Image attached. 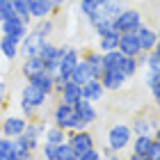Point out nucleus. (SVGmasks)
Returning <instances> with one entry per match:
<instances>
[{
	"instance_id": "49530a36",
	"label": "nucleus",
	"mask_w": 160,
	"mask_h": 160,
	"mask_svg": "<svg viewBox=\"0 0 160 160\" xmlns=\"http://www.w3.org/2000/svg\"><path fill=\"white\" fill-rule=\"evenodd\" d=\"M128 160H149L147 156H135V153H128Z\"/></svg>"
},
{
	"instance_id": "20e7f679",
	"label": "nucleus",
	"mask_w": 160,
	"mask_h": 160,
	"mask_svg": "<svg viewBox=\"0 0 160 160\" xmlns=\"http://www.w3.org/2000/svg\"><path fill=\"white\" fill-rule=\"evenodd\" d=\"M28 32H30V25H28L21 16H16V14L0 23V34L14 37V39H18V41H23V39L28 37Z\"/></svg>"
},
{
	"instance_id": "dca6fc26",
	"label": "nucleus",
	"mask_w": 160,
	"mask_h": 160,
	"mask_svg": "<svg viewBox=\"0 0 160 160\" xmlns=\"http://www.w3.org/2000/svg\"><path fill=\"white\" fill-rule=\"evenodd\" d=\"M103 96H105V89H103V85H101L98 78H92L87 85H82V98L85 101H89V103H98Z\"/></svg>"
},
{
	"instance_id": "0eeeda50",
	"label": "nucleus",
	"mask_w": 160,
	"mask_h": 160,
	"mask_svg": "<svg viewBox=\"0 0 160 160\" xmlns=\"http://www.w3.org/2000/svg\"><path fill=\"white\" fill-rule=\"evenodd\" d=\"M128 126L133 130V135H153V130L160 128V121H158L156 114L153 117H149V114H135Z\"/></svg>"
},
{
	"instance_id": "2f4dec72",
	"label": "nucleus",
	"mask_w": 160,
	"mask_h": 160,
	"mask_svg": "<svg viewBox=\"0 0 160 160\" xmlns=\"http://www.w3.org/2000/svg\"><path fill=\"white\" fill-rule=\"evenodd\" d=\"M71 158H76L73 149H71V144H69V142L57 144V160H71Z\"/></svg>"
},
{
	"instance_id": "37998d69",
	"label": "nucleus",
	"mask_w": 160,
	"mask_h": 160,
	"mask_svg": "<svg viewBox=\"0 0 160 160\" xmlns=\"http://www.w3.org/2000/svg\"><path fill=\"white\" fill-rule=\"evenodd\" d=\"M135 60H137V67H140V69H144V67H147V60H149V53H144V50H142V53L137 55Z\"/></svg>"
},
{
	"instance_id": "5fc2aeb1",
	"label": "nucleus",
	"mask_w": 160,
	"mask_h": 160,
	"mask_svg": "<svg viewBox=\"0 0 160 160\" xmlns=\"http://www.w3.org/2000/svg\"><path fill=\"white\" fill-rule=\"evenodd\" d=\"M71 160H78V158H71Z\"/></svg>"
},
{
	"instance_id": "f704fd0d",
	"label": "nucleus",
	"mask_w": 160,
	"mask_h": 160,
	"mask_svg": "<svg viewBox=\"0 0 160 160\" xmlns=\"http://www.w3.org/2000/svg\"><path fill=\"white\" fill-rule=\"evenodd\" d=\"M89 126H87V123L82 121V117H80V114L73 110V117H71V123H69V130H73V133H80V130H87Z\"/></svg>"
},
{
	"instance_id": "ddd939ff",
	"label": "nucleus",
	"mask_w": 160,
	"mask_h": 160,
	"mask_svg": "<svg viewBox=\"0 0 160 160\" xmlns=\"http://www.w3.org/2000/svg\"><path fill=\"white\" fill-rule=\"evenodd\" d=\"M101 85H103L105 92H119L123 85H126V76L121 71H103V76L98 78Z\"/></svg>"
},
{
	"instance_id": "412c9836",
	"label": "nucleus",
	"mask_w": 160,
	"mask_h": 160,
	"mask_svg": "<svg viewBox=\"0 0 160 160\" xmlns=\"http://www.w3.org/2000/svg\"><path fill=\"white\" fill-rule=\"evenodd\" d=\"M94 76H92V71H89V67H87V62L85 60H80L78 64H76V69L71 71V76H69V82H76V85H87L92 80Z\"/></svg>"
},
{
	"instance_id": "423d86ee",
	"label": "nucleus",
	"mask_w": 160,
	"mask_h": 160,
	"mask_svg": "<svg viewBox=\"0 0 160 160\" xmlns=\"http://www.w3.org/2000/svg\"><path fill=\"white\" fill-rule=\"evenodd\" d=\"M25 126H28V119L23 114H7L0 123V135L5 137H12V140H16L18 135L25 133Z\"/></svg>"
},
{
	"instance_id": "9d476101",
	"label": "nucleus",
	"mask_w": 160,
	"mask_h": 160,
	"mask_svg": "<svg viewBox=\"0 0 160 160\" xmlns=\"http://www.w3.org/2000/svg\"><path fill=\"white\" fill-rule=\"evenodd\" d=\"M117 50H119L121 55H126V57H137V55L142 53L140 41H137V34H135V32H123L121 37H119Z\"/></svg>"
},
{
	"instance_id": "f8f14e48",
	"label": "nucleus",
	"mask_w": 160,
	"mask_h": 160,
	"mask_svg": "<svg viewBox=\"0 0 160 160\" xmlns=\"http://www.w3.org/2000/svg\"><path fill=\"white\" fill-rule=\"evenodd\" d=\"M87 21H89L92 30L96 32L98 37H105V34H110V32L117 30V28H114V21H112V18H108V16H103L101 12H96L94 16H89ZM117 32H119V30H117Z\"/></svg>"
},
{
	"instance_id": "b1692460",
	"label": "nucleus",
	"mask_w": 160,
	"mask_h": 160,
	"mask_svg": "<svg viewBox=\"0 0 160 160\" xmlns=\"http://www.w3.org/2000/svg\"><path fill=\"white\" fill-rule=\"evenodd\" d=\"M130 144H133V153L135 156H147L149 149L153 147V135H135Z\"/></svg>"
},
{
	"instance_id": "cd10ccee",
	"label": "nucleus",
	"mask_w": 160,
	"mask_h": 160,
	"mask_svg": "<svg viewBox=\"0 0 160 160\" xmlns=\"http://www.w3.org/2000/svg\"><path fill=\"white\" fill-rule=\"evenodd\" d=\"M30 5L32 0H14V12H16V16H21L25 21L28 25L32 28V16H30Z\"/></svg>"
},
{
	"instance_id": "c03bdc74",
	"label": "nucleus",
	"mask_w": 160,
	"mask_h": 160,
	"mask_svg": "<svg viewBox=\"0 0 160 160\" xmlns=\"http://www.w3.org/2000/svg\"><path fill=\"white\" fill-rule=\"evenodd\" d=\"M50 5H53V9L55 12H60L64 5H67V0H50Z\"/></svg>"
},
{
	"instance_id": "58836bf2",
	"label": "nucleus",
	"mask_w": 160,
	"mask_h": 160,
	"mask_svg": "<svg viewBox=\"0 0 160 160\" xmlns=\"http://www.w3.org/2000/svg\"><path fill=\"white\" fill-rule=\"evenodd\" d=\"M78 160H103V156H101V151H98V149H89L87 153L78 156Z\"/></svg>"
},
{
	"instance_id": "393cba45",
	"label": "nucleus",
	"mask_w": 160,
	"mask_h": 160,
	"mask_svg": "<svg viewBox=\"0 0 160 160\" xmlns=\"http://www.w3.org/2000/svg\"><path fill=\"white\" fill-rule=\"evenodd\" d=\"M119 37H121V32H110V34H105V37H98V53H110V50H117L119 46Z\"/></svg>"
},
{
	"instance_id": "79ce46f5",
	"label": "nucleus",
	"mask_w": 160,
	"mask_h": 160,
	"mask_svg": "<svg viewBox=\"0 0 160 160\" xmlns=\"http://www.w3.org/2000/svg\"><path fill=\"white\" fill-rule=\"evenodd\" d=\"M151 98H153V103H156V108L160 110V80H158V85L151 89Z\"/></svg>"
},
{
	"instance_id": "bb28decb",
	"label": "nucleus",
	"mask_w": 160,
	"mask_h": 160,
	"mask_svg": "<svg viewBox=\"0 0 160 160\" xmlns=\"http://www.w3.org/2000/svg\"><path fill=\"white\" fill-rule=\"evenodd\" d=\"M43 142H48V144H62V142H67V130H62L60 126H48L46 133H43Z\"/></svg>"
},
{
	"instance_id": "8fccbe9b",
	"label": "nucleus",
	"mask_w": 160,
	"mask_h": 160,
	"mask_svg": "<svg viewBox=\"0 0 160 160\" xmlns=\"http://www.w3.org/2000/svg\"><path fill=\"white\" fill-rule=\"evenodd\" d=\"M105 160H121V156H119V153H112V156H108Z\"/></svg>"
},
{
	"instance_id": "a878e982",
	"label": "nucleus",
	"mask_w": 160,
	"mask_h": 160,
	"mask_svg": "<svg viewBox=\"0 0 160 160\" xmlns=\"http://www.w3.org/2000/svg\"><path fill=\"white\" fill-rule=\"evenodd\" d=\"M123 62V55L119 50H110V53H103V69L105 71H119Z\"/></svg>"
},
{
	"instance_id": "4be33fe9",
	"label": "nucleus",
	"mask_w": 160,
	"mask_h": 160,
	"mask_svg": "<svg viewBox=\"0 0 160 160\" xmlns=\"http://www.w3.org/2000/svg\"><path fill=\"white\" fill-rule=\"evenodd\" d=\"M28 82H32L34 87H39L41 92H46L48 96H55V78L48 73V71H43V73H39V76H34V78H30Z\"/></svg>"
},
{
	"instance_id": "de8ad7c7",
	"label": "nucleus",
	"mask_w": 160,
	"mask_h": 160,
	"mask_svg": "<svg viewBox=\"0 0 160 160\" xmlns=\"http://www.w3.org/2000/svg\"><path fill=\"white\" fill-rule=\"evenodd\" d=\"M153 142H156V144H160V128H156V130H153Z\"/></svg>"
},
{
	"instance_id": "864d4df0",
	"label": "nucleus",
	"mask_w": 160,
	"mask_h": 160,
	"mask_svg": "<svg viewBox=\"0 0 160 160\" xmlns=\"http://www.w3.org/2000/svg\"><path fill=\"white\" fill-rule=\"evenodd\" d=\"M156 34H158V39H160V25H158V28H156Z\"/></svg>"
},
{
	"instance_id": "4c0bfd02",
	"label": "nucleus",
	"mask_w": 160,
	"mask_h": 160,
	"mask_svg": "<svg viewBox=\"0 0 160 160\" xmlns=\"http://www.w3.org/2000/svg\"><path fill=\"white\" fill-rule=\"evenodd\" d=\"M160 80V73H156V71H147V76H144V85H147V89H153V87L158 85Z\"/></svg>"
},
{
	"instance_id": "aec40b11",
	"label": "nucleus",
	"mask_w": 160,
	"mask_h": 160,
	"mask_svg": "<svg viewBox=\"0 0 160 160\" xmlns=\"http://www.w3.org/2000/svg\"><path fill=\"white\" fill-rule=\"evenodd\" d=\"M82 60L87 62V67H89V71H92L94 78H101V76H103V71H105V69H103V53H98V50H87Z\"/></svg>"
},
{
	"instance_id": "1a4fd4ad",
	"label": "nucleus",
	"mask_w": 160,
	"mask_h": 160,
	"mask_svg": "<svg viewBox=\"0 0 160 160\" xmlns=\"http://www.w3.org/2000/svg\"><path fill=\"white\" fill-rule=\"evenodd\" d=\"M71 117H73V108L62 103V101H57L53 112H50V121H53V126H60L62 130H69V123H71Z\"/></svg>"
},
{
	"instance_id": "c9c22d12",
	"label": "nucleus",
	"mask_w": 160,
	"mask_h": 160,
	"mask_svg": "<svg viewBox=\"0 0 160 160\" xmlns=\"http://www.w3.org/2000/svg\"><path fill=\"white\" fill-rule=\"evenodd\" d=\"M9 153H14V140H12V137L0 135V158L9 156Z\"/></svg>"
},
{
	"instance_id": "5701e85b",
	"label": "nucleus",
	"mask_w": 160,
	"mask_h": 160,
	"mask_svg": "<svg viewBox=\"0 0 160 160\" xmlns=\"http://www.w3.org/2000/svg\"><path fill=\"white\" fill-rule=\"evenodd\" d=\"M46 121H43L41 117H37V119H30V121H28V126H25V137H28V140H43V133H46Z\"/></svg>"
},
{
	"instance_id": "c756f323",
	"label": "nucleus",
	"mask_w": 160,
	"mask_h": 160,
	"mask_svg": "<svg viewBox=\"0 0 160 160\" xmlns=\"http://www.w3.org/2000/svg\"><path fill=\"white\" fill-rule=\"evenodd\" d=\"M119 71H121L123 76H126V80L135 78V73L140 71V67H137V60H135V57H126V55H123V62H121Z\"/></svg>"
},
{
	"instance_id": "6ab92c4d",
	"label": "nucleus",
	"mask_w": 160,
	"mask_h": 160,
	"mask_svg": "<svg viewBox=\"0 0 160 160\" xmlns=\"http://www.w3.org/2000/svg\"><path fill=\"white\" fill-rule=\"evenodd\" d=\"M73 110L82 117V121L87 123V126H92V123L98 119V112H96V108H94V103H89V101H85V98L78 101V103L73 105Z\"/></svg>"
},
{
	"instance_id": "39448f33",
	"label": "nucleus",
	"mask_w": 160,
	"mask_h": 160,
	"mask_svg": "<svg viewBox=\"0 0 160 160\" xmlns=\"http://www.w3.org/2000/svg\"><path fill=\"white\" fill-rule=\"evenodd\" d=\"M48 98H50L48 94H46V92H41L39 87H34L32 82H28L23 89H21V103L30 105L32 110H37V112L48 103Z\"/></svg>"
},
{
	"instance_id": "e433bc0d",
	"label": "nucleus",
	"mask_w": 160,
	"mask_h": 160,
	"mask_svg": "<svg viewBox=\"0 0 160 160\" xmlns=\"http://www.w3.org/2000/svg\"><path fill=\"white\" fill-rule=\"evenodd\" d=\"M144 69L160 73V55L156 53V50H151V53H149V60H147V67H144Z\"/></svg>"
},
{
	"instance_id": "a19ab883",
	"label": "nucleus",
	"mask_w": 160,
	"mask_h": 160,
	"mask_svg": "<svg viewBox=\"0 0 160 160\" xmlns=\"http://www.w3.org/2000/svg\"><path fill=\"white\" fill-rule=\"evenodd\" d=\"M147 158H149V160H160V144H156V142H153V147L149 149Z\"/></svg>"
},
{
	"instance_id": "9b49d317",
	"label": "nucleus",
	"mask_w": 160,
	"mask_h": 160,
	"mask_svg": "<svg viewBox=\"0 0 160 160\" xmlns=\"http://www.w3.org/2000/svg\"><path fill=\"white\" fill-rule=\"evenodd\" d=\"M137 41H140V48L144 50V53H151V50L156 48L158 43V34H156V28H151L147 23H142L140 28H137Z\"/></svg>"
},
{
	"instance_id": "6e6d98bb",
	"label": "nucleus",
	"mask_w": 160,
	"mask_h": 160,
	"mask_svg": "<svg viewBox=\"0 0 160 160\" xmlns=\"http://www.w3.org/2000/svg\"><path fill=\"white\" fill-rule=\"evenodd\" d=\"M158 121H160V114H158Z\"/></svg>"
},
{
	"instance_id": "c85d7f7f",
	"label": "nucleus",
	"mask_w": 160,
	"mask_h": 160,
	"mask_svg": "<svg viewBox=\"0 0 160 160\" xmlns=\"http://www.w3.org/2000/svg\"><path fill=\"white\" fill-rule=\"evenodd\" d=\"M30 30H34V32H39L41 37H46V39H48L50 34L55 32V23H53V18H41V21H34Z\"/></svg>"
},
{
	"instance_id": "72a5a7b5",
	"label": "nucleus",
	"mask_w": 160,
	"mask_h": 160,
	"mask_svg": "<svg viewBox=\"0 0 160 160\" xmlns=\"http://www.w3.org/2000/svg\"><path fill=\"white\" fill-rule=\"evenodd\" d=\"M78 12H80V16L89 18V16H94V14L98 12V5H94V2H85V0H80V5H78Z\"/></svg>"
},
{
	"instance_id": "7ed1b4c3",
	"label": "nucleus",
	"mask_w": 160,
	"mask_h": 160,
	"mask_svg": "<svg viewBox=\"0 0 160 160\" xmlns=\"http://www.w3.org/2000/svg\"><path fill=\"white\" fill-rule=\"evenodd\" d=\"M67 142L71 144L76 158L87 153L89 149H96V142H94V135L89 130H80V133H73V130H67Z\"/></svg>"
},
{
	"instance_id": "6e6552de",
	"label": "nucleus",
	"mask_w": 160,
	"mask_h": 160,
	"mask_svg": "<svg viewBox=\"0 0 160 160\" xmlns=\"http://www.w3.org/2000/svg\"><path fill=\"white\" fill-rule=\"evenodd\" d=\"M43 41H48L46 37H41L39 32H34V30H30L28 32V37L21 41V50H18V55L23 57H37L39 55V48L43 46Z\"/></svg>"
},
{
	"instance_id": "3c124183",
	"label": "nucleus",
	"mask_w": 160,
	"mask_h": 160,
	"mask_svg": "<svg viewBox=\"0 0 160 160\" xmlns=\"http://www.w3.org/2000/svg\"><path fill=\"white\" fill-rule=\"evenodd\" d=\"M85 2H94V5H101V2H105V0H85Z\"/></svg>"
},
{
	"instance_id": "7c9ffc66",
	"label": "nucleus",
	"mask_w": 160,
	"mask_h": 160,
	"mask_svg": "<svg viewBox=\"0 0 160 160\" xmlns=\"http://www.w3.org/2000/svg\"><path fill=\"white\" fill-rule=\"evenodd\" d=\"M14 0H0V23L7 21L9 16H14Z\"/></svg>"
},
{
	"instance_id": "f03ea898",
	"label": "nucleus",
	"mask_w": 160,
	"mask_h": 160,
	"mask_svg": "<svg viewBox=\"0 0 160 160\" xmlns=\"http://www.w3.org/2000/svg\"><path fill=\"white\" fill-rule=\"evenodd\" d=\"M144 23V16L137 7H126L117 18H114V28L123 34V32H137V28Z\"/></svg>"
},
{
	"instance_id": "ea45409f",
	"label": "nucleus",
	"mask_w": 160,
	"mask_h": 160,
	"mask_svg": "<svg viewBox=\"0 0 160 160\" xmlns=\"http://www.w3.org/2000/svg\"><path fill=\"white\" fill-rule=\"evenodd\" d=\"M7 96H9V87H7V82H0V110L5 108Z\"/></svg>"
},
{
	"instance_id": "09e8293b",
	"label": "nucleus",
	"mask_w": 160,
	"mask_h": 160,
	"mask_svg": "<svg viewBox=\"0 0 160 160\" xmlns=\"http://www.w3.org/2000/svg\"><path fill=\"white\" fill-rule=\"evenodd\" d=\"M0 160H18V156H16V153H9V156H2Z\"/></svg>"
},
{
	"instance_id": "a211bd4d",
	"label": "nucleus",
	"mask_w": 160,
	"mask_h": 160,
	"mask_svg": "<svg viewBox=\"0 0 160 160\" xmlns=\"http://www.w3.org/2000/svg\"><path fill=\"white\" fill-rule=\"evenodd\" d=\"M55 14L53 5H50V0H32L30 5V16L32 21H41V18H50Z\"/></svg>"
},
{
	"instance_id": "f3484780",
	"label": "nucleus",
	"mask_w": 160,
	"mask_h": 160,
	"mask_svg": "<svg viewBox=\"0 0 160 160\" xmlns=\"http://www.w3.org/2000/svg\"><path fill=\"white\" fill-rule=\"evenodd\" d=\"M80 98H82V87L76 85V82H64L62 92H60V101H62V103H67V105L73 108Z\"/></svg>"
},
{
	"instance_id": "f257e3e1",
	"label": "nucleus",
	"mask_w": 160,
	"mask_h": 160,
	"mask_svg": "<svg viewBox=\"0 0 160 160\" xmlns=\"http://www.w3.org/2000/svg\"><path fill=\"white\" fill-rule=\"evenodd\" d=\"M133 142V130H130L128 123H114L108 130V147H110L114 153H119Z\"/></svg>"
},
{
	"instance_id": "4468645a",
	"label": "nucleus",
	"mask_w": 160,
	"mask_h": 160,
	"mask_svg": "<svg viewBox=\"0 0 160 160\" xmlns=\"http://www.w3.org/2000/svg\"><path fill=\"white\" fill-rule=\"evenodd\" d=\"M21 50V41L14 37H7V34H0V55L5 57L7 62H14L18 57Z\"/></svg>"
},
{
	"instance_id": "603ef678",
	"label": "nucleus",
	"mask_w": 160,
	"mask_h": 160,
	"mask_svg": "<svg viewBox=\"0 0 160 160\" xmlns=\"http://www.w3.org/2000/svg\"><path fill=\"white\" fill-rule=\"evenodd\" d=\"M153 50H156V53L160 55V39H158V43H156V48H153Z\"/></svg>"
},
{
	"instance_id": "473e14b6",
	"label": "nucleus",
	"mask_w": 160,
	"mask_h": 160,
	"mask_svg": "<svg viewBox=\"0 0 160 160\" xmlns=\"http://www.w3.org/2000/svg\"><path fill=\"white\" fill-rule=\"evenodd\" d=\"M39 151H41V158H43V160H57V144L43 142Z\"/></svg>"
},
{
	"instance_id": "a18cd8bd",
	"label": "nucleus",
	"mask_w": 160,
	"mask_h": 160,
	"mask_svg": "<svg viewBox=\"0 0 160 160\" xmlns=\"http://www.w3.org/2000/svg\"><path fill=\"white\" fill-rule=\"evenodd\" d=\"M18 160H37V156L34 153H23V156H18Z\"/></svg>"
},
{
	"instance_id": "2eb2a0df",
	"label": "nucleus",
	"mask_w": 160,
	"mask_h": 160,
	"mask_svg": "<svg viewBox=\"0 0 160 160\" xmlns=\"http://www.w3.org/2000/svg\"><path fill=\"white\" fill-rule=\"evenodd\" d=\"M46 71V62L41 60V57H25L23 64H21V73H23L25 80H30L34 76H39Z\"/></svg>"
}]
</instances>
